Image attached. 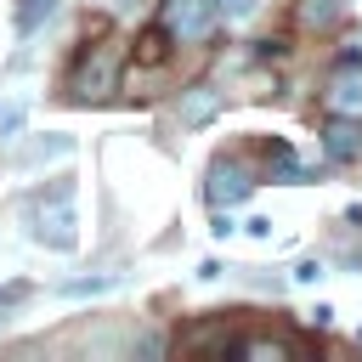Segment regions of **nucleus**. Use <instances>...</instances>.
<instances>
[{"instance_id": "obj_11", "label": "nucleus", "mask_w": 362, "mask_h": 362, "mask_svg": "<svg viewBox=\"0 0 362 362\" xmlns=\"http://www.w3.org/2000/svg\"><path fill=\"white\" fill-rule=\"evenodd\" d=\"M119 277L113 272H102V277H74V283H62V300H85V294H107Z\"/></svg>"}, {"instance_id": "obj_3", "label": "nucleus", "mask_w": 362, "mask_h": 362, "mask_svg": "<svg viewBox=\"0 0 362 362\" xmlns=\"http://www.w3.org/2000/svg\"><path fill=\"white\" fill-rule=\"evenodd\" d=\"M255 192V170L243 164V158H215L209 170H204V204L209 209H232V204H243Z\"/></svg>"}, {"instance_id": "obj_14", "label": "nucleus", "mask_w": 362, "mask_h": 362, "mask_svg": "<svg viewBox=\"0 0 362 362\" xmlns=\"http://www.w3.org/2000/svg\"><path fill=\"white\" fill-rule=\"evenodd\" d=\"M209 232H215V238H232L238 226H232V215H226V209H215V226H209Z\"/></svg>"}, {"instance_id": "obj_1", "label": "nucleus", "mask_w": 362, "mask_h": 362, "mask_svg": "<svg viewBox=\"0 0 362 362\" xmlns=\"http://www.w3.org/2000/svg\"><path fill=\"white\" fill-rule=\"evenodd\" d=\"M74 181H51V187H34L23 204H17V215H23V232L40 243V249H74L79 243V232H74Z\"/></svg>"}, {"instance_id": "obj_2", "label": "nucleus", "mask_w": 362, "mask_h": 362, "mask_svg": "<svg viewBox=\"0 0 362 362\" xmlns=\"http://www.w3.org/2000/svg\"><path fill=\"white\" fill-rule=\"evenodd\" d=\"M119 40H85L79 51H74V62H68V79H62V96H74V102H102V96H113V85H119Z\"/></svg>"}, {"instance_id": "obj_13", "label": "nucleus", "mask_w": 362, "mask_h": 362, "mask_svg": "<svg viewBox=\"0 0 362 362\" xmlns=\"http://www.w3.org/2000/svg\"><path fill=\"white\" fill-rule=\"evenodd\" d=\"M317 277H322L317 260H300V266H294V283H317Z\"/></svg>"}, {"instance_id": "obj_6", "label": "nucleus", "mask_w": 362, "mask_h": 362, "mask_svg": "<svg viewBox=\"0 0 362 362\" xmlns=\"http://www.w3.org/2000/svg\"><path fill=\"white\" fill-rule=\"evenodd\" d=\"M328 107L362 119V57H356V51H345V62H339V74H334V85H328Z\"/></svg>"}, {"instance_id": "obj_16", "label": "nucleus", "mask_w": 362, "mask_h": 362, "mask_svg": "<svg viewBox=\"0 0 362 362\" xmlns=\"http://www.w3.org/2000/svg\"><path fill=\"white\" fill-rule=\"evenodd\" d=\"M23 294H28V283H6V288H0V305H11V300H23Z\"/></svg>"}, {"instance_id": "obj_5", "label": "nucleus", "mask_w": 362, "mask_h": 362, "mask_svg": "<svg viewBox=\"0 0 362 362\" xmlns=\"http://www.w3.org/2000/svg\"><path fill=\"white\" fill-rule=\"evenodd\" d=\"M322 153H328L334 164L362 158V119H356V113H334V119L322 124Z\"/></svg>"}, {"instance_id": "obj_9", "label": "nucleus", "mask_w": 362, "mask_h": 362, "mask_svg": "<svg viewBox=\"0 0 362 362\" xmlns=\"http://www.w3.org/2000/svg\"><path fill=\"white\" fill-rule=\"evenodd\" d=\"M51 11H57V0H17V34H34Z\"/></svg>"}, {"instance_id": "obj_8", "label": "nucleus", "mask_w": 362, "mask_h": 362, "mask_svg": "<svg viewBox=\"0 0 362 362\" xmlns=\"http://www.w3.org/2000/svg\"><path fill=\"white\" fill-rule=\"evenodd\" d=\"M62 153H74V136H40V141H28V147H11V164H17V170H34V164L62 158Z\"/></svg>"}, {"instance_id": "obj_7", "label": "nucleus", "mask_w": 362, "mask_h": 362, "mask_svg": "<svg viewBox=\"0 0 362 362\" xmlns=\"http://www.w3.org/2000/svg\"><path fill=\"white\" fill-rule=\"evenodd\" d=\"M215 113H221V90L215 85H187L181 102H175V119L181 124H209Z\"/></svg>"}, {"instance_id": "obj_17", "label": "nucleus", "mask_w": 362, "mask_h": 362, "mask_svg": "<svg viewBox=\"0 0 362 362\" xmlns=\"http://www.w3.org/2000/svg\"><path fill=\"white\" fill-rule=\"evenodd\" d=\"M356 345H362V334H356Z\"/></svg>"}, {"instance_id": "obj_4", "label": "nucleus", "mask_w": 362, "mask_h": 362, "mask_svg": "<svg viewBox=\"0 0 362 362\" xmlns=\"http://www.w3.org/2000/svg\"><path fill=\"white\" fill-rule=\"evenodd\" d=\"M164 34L170 40H181V45H204L209 34H215V0H164Z\"/></svg>"}, {"instance_id": "obj_10", "label": "nucleus", "mask_w": 362, "mask_h": 362, "mask_svg": "<svg viewBox=\"0 0 362 362\" xmlns=\"http://www.w3.org/2000/svg\"><path fill=\"white\" fill-rule=\"evenodd\" d=\"M266 11V0H215V17L221 23H255Z\"/></svg>"}, {"instance_id": "obj_15", "label": "nucleus", "mask_w": 362, "mask_h": 362, "mask_svg": "<svg viewBox=\"0 0 362 362\" xmlns=\"http://www.w3.org/2000/svg\"><path fill=\"white\" fill-rule=\"evenodd\" d=\"M243 232H249V238H272V221H266V215H249V226H243Z\"/></svg>"}, {"instance_id": "obj_12", "label": "nucleus", "mask_w": 362, "mask_h": 362, "mask_svg": "<svg viewBox=\"0 0 362 362\" xmlns=\"http://www.w3.org/2000/svg\"><path fill=\"white\" fill-rule=\"evenodd\" d=\"M334 17H339L334 0H311V6H305V23H334Z\"/></svg>"}]
</instances>
